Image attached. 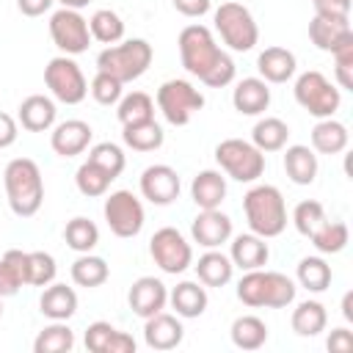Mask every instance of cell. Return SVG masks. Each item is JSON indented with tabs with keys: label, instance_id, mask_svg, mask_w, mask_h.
<instances>
[{
	"label": "cell",
	"instance_id": "26",
	"mask_svg": "<svg viewBox=\"0 0 353 353\" xmlns=\"http://www.w3.org/2000/svg\"><path fill=\"white\" fill-rule=\"evenodd\" d=\"M207 301H210V298H207V287H204L201 281H179V284L168 292L171 309L176 312V317H185V320L204 314Z\"/></svg>",
	"mask_w": 353,
	"mask_h": 353
},
{
	"label": "cell",
	"instance_id": "47",
	"mask_svg": "<svg viewBox=\"0 0 353 353\" xmlns=\"http://www.w3.org/2000/svg\"><path fill=\"white\" fill-rule=\"evenodd\" d=\"M331 55H334V74H336L339 88L350 91L353 88V33L345 41H339L331 50Z\"/></svg>",
	"mask_w": 353,
	"mask_h": 353
},
{
	"label": "cell",
	"instance_id": "4",
	"mask_svg": "<svg viewBox=\"0 0 353 353\" xmlns=\"http://www.w3.org/2000/svg\"><path fill=\"white\" fill-rule=\"evenodd\" d=\"M243 212L248 229L265 240L279 237L287 229V204L276 185H254L243 196Z\"/></svg>",
	"mask_w": 353,
	"mask_h": 353
},
{
	"label": "cell",
	"instance_id": "13",
	"mask_svg": "<svg viewBox=\"0 0 353 353\" xmlns=\"http://www.w3.org/2000/svg\"><path fill=\"white\" fill-rule=\"evenodd\" d=\"M50 36L63 55H80L91 44L88 19L74 8H58L50 17Z\"/></svg>",
	"mask_w": 353,
	"mask_h": 353
},
{
	"label": "cell",
	"instance_id": "39",
	"mask_svg": "<svg viewBox=\"0 0 353 353\" xmlns=\"http://www.w3.org/2000/svg\"><path fill=\"white\" fill-rule=\"evenodd\" d=\"M295 279L303 290L309 292H323L328 290L334 273H331V265L323 259V256H303L298 262V270H295Z\"/></svg>",
	"mask_w": 353,
	"mask_h": 353
},
{
	"label": "cell",
	"instance_id": "34",
	"mask_svg": "<svg viewBox=\"0 0 353 353\" xmlns=\"http://www.w3.org/2000/svg\"><path fill=\"white\" fill-rule=\"evenodd\" d=\"M72 281L77 284V287H88V290H94V287H102L105 281H108V276H110V268H108V262L102 259V256H97V254H80L74 262H72Z\"/></svg>",
	"mask_w": 353,
	"mask_h": 353
},
{
	"label": "cell",
	"instance_id": "7",
	"mask_svg": "<svg viewBox=\"0 0 353 353\" xmlns=\"http://www.w3.org/2000/svg\"><path fill=\"white\" fill-rule=\"evenodd\" d=\"M292 94H295V102L314 119H331L342 105L339 88L317 69H309V72L298 74Z\"/></svg>",
	"mask_w": 353,
	"mask_h": 353
},
{
	"label": "cell",
	"instance_id": "35",
	"mask_svg": "<svg viewBox=\"0 0 353 353\" xmlns=\"http://www.w3.org/2000/svg\"><path fill=\"white\" fill-rule=\"evenodd\" d=\"M232 342L240 350H259L268 342V325L256 314H243L232 323Z\"/></svg>",
	"mask_w": 353,
	"mask_h": 353
},
{
	"label": "cell",
	"instance_id": "10",
	"mask_svg": "<svg viewBox=\"0 0 353 353\" xmlns=\"http://www.w3.org/2000/svg\"><path fill=\"white\" fill-rule=\"evenodd\" d=\"M44 83H47L50 94L63 105H80L88 94L85 74L72 55H55L44 66Z\"/></svg>",
	"mask_w": 353,
	"mask_h": 353
},
{
	"label": "cell",
	"instance_id": "45",
	"mask_svg": "<svg viewBox=\"0 0 353 353\" xmlns=\"http://www.w3.org/2000/svg\"><path fill=\"white\" fill-rule=\"evenodd\" d=\"M325 221H328V218H325V210H323V204L314 201V199H306V201L295 204V210H292V223H295V229H298L303 237H312Z\"/></svg>",
	"mask_w": 353,
	"mask_h": 353
},
{
	"label": "cell",
	"instance_id": "30",
	"mask_svg": "<svg viewBox=\"0 0 353 353\" xmlns=\"http://www.w3.org/2000/svg\"><path fill=\"white\" fill-rule=\"evenodd\" d=\"M28 284V251L8 248L0 256V298H11Z\"/></svg>",
	"mask_w": 353,
	"mask_h": 353
},
{
	"label": "cell",
	"instance_id": "17",
	"mask_svg": "<svg viewBox=\"0 0 353 353\" xmlns=\"http://www.w3.org/2000/svg\"><path fill=\"white\" fill-rule=\"evenodd\" d=\"M127 301H130V309L138 314V317H152V314H157V312H163L165 309V303H168V290H165V284L160 281V279H154V276H141V279H135L132 281V287H130V292H127Z\"/></svg>",
	"mask_w": 353,
	"mask_h": 353
},
{
	"label": "cell",
	"instance_id": "29",
	"mask_svg": "<svg viewBox=\"0 0 353 353\" xmlns=\"http://www.w3.org/2000/svg\"><path fill=\"white\" fill-rule=\"evenodd\" d=\"M317 154L314 149L303 146V143H292L284 149V171L295 185H312L317 179Z\"/></svg>",
	"mask_w": 353,
	"mask_h": 353
},
{
	"label": "cell",
	"instance_id": "52",
	"mask_svg": "<svg viewBox=\"0 0 353 353\" xmlns=\"http://www.w3.org/2000/svg\"><path fill=\"white\" fill-rule=\"evenodd\" d=\"M312 6H314V14H342V17H350V0H317Z\"/></svg>",
	"mask_w": 353,
	"mask_h": 353
},
{
	"label": "cell",
	"instance_id": "57",
	"mask_svg": "<svg viewBox=\"0 0 353 353\" xmlns=\"http://www.w3.org/2000/svg\"><path fill=\"white\" fill-rule=\"evenodd\" d=\"M312 3H317V0H312Z\"/></svg>",
	"mask_w": 353,
	"mask_h": 353
},
{
	"label": "cell",
	"instance_id": "51",
	"mask_svg": "<svg viewBox=\"0 0 353 353\" xmlns=\"http://www.w3.org/2000/svg\"><path fill=\"white\" fill-rule=\"evenodd\" d=\"M174 8L182 14V17H204L210 11V0H174Z\"/></svg>",
	"mask_w": 353,
	"mask_h": 353
},
{
	"label": "cell",
	"instance_id": "8",
	"mask_svg": "<svg viewBox=\"0 0 353 353\" xmlns=\"http://www.w3.org/2000/svg\"><path fill=\"white\" fill-rule=\"evenodd\" d=\"M204 108V94L188 80H165L157 88V110L174 127H185Z\"/></svg>",
	"mask_w": 353,
	"mask_h": 353
},
{
	"label": "cell",
	"instance_id": "49",
	"mask_svg": "<svg viewBox=\"0 0 353 353\" xmlns=\"http://www.w3.org/2000/svg\"><path fill=\"white\" fill-rule=\"evenodd\" d=\"M325 345H328L331 353H350V350H353V334H350L345 325H342V328H334Z\"/></svg>",
	"mask_w": 353,
	"mask_h": 353
},
{
	"label": "cell",
	"instance_id": "23",
	"mask_svg": "<svg viewBox=\"0 0 353 353\" xmlns=\"http://www.w3.org/2000/svg\"><path fill=\"white\" fill-rule=\"evenodd\" d=\"M190 199L199 210H218L226 199V176L215 168H204L190 182Z\"/></svg>",
	"mask_w": 353,
	"mask_h": 353
},
{
	"label": "cell",
	"instance_id": "54",
	"mask_svg": "<svg viewBox=\"0 0 353 353\" xmlns=\"http://www.w3.org/2000/svg\"><path fill=\"white\" fill-rule=\"evenodd\" d=\"M342 317L347 323H353V292H345L342 295Z\"/></svg>",
	"mask_w": 353,
	"mask_h": 353
},
{
	"label": "cell",
	"instance_id": "14",
	"mask_svg": "<svg viewBox=\"0 0 353 353\" xmlns=\"http://www.w3.org/2000/svg\"><path fill=\"white\" fill-rule=\"evenodd\" d=\"M179 190H182L179 174L171 165L154 163V165L143 168V174H141V193H143L146 201H152L157 207H165V204L179 199Z\"/></svg>",
	"mask_w": 353,
	"mask_h": 353
},
{
	"label": "cell",
	"instance_id": "9",
	"mask_svg": "<svg viewBox=\"0 0 353 353\" xmlns=\"http://www.w3.org/2000/svg\"><path fill=\"white\" fill-rule=\"evenodd\" d=\"M218 165L237 182H256L265 171V154L243 138H226L215 146Z\"/></svg>",
	"mask_w": 353,
	"mask_h": 353
},
{
	"label": "cell",
	"instance_id": "56",
	"mask_svg": "<svg viewBox=\"0 0 353 353\" xmlns=\"http://www.w3.org/2000/svg\"><path fill=\"white\" fill-rule=\"evenodd\" d=\"M0 317H3V298H0Z\"/></svg>",
	"mask_w": 353,
	"mask_h": 353
},
{
	"label": "cell",
	"instance_id": "32",
	"mask_svg": "<svg viewBox=\"0 0 353 353\" xmlns=\"http://www.w3.org/2000/svg\"><path fill=\"white\" fill-rule=\"evenodd\" d=\"M290 141V127L279 116H265L254 124L251 130V143L265 154V152H281Z\"/></svg>",
	"mask_w": 353,
	"mask_h": 353
},
{
	"label": "cell",
	"instance_id": "15",
	"mask_svg": "<svg viewBox=\"0 0 353 353\" xmlns=\"http://www.w3.org/2000/svg\"><path fill=\"white\" fill-rule=\"evenodd\" d=\"M94 138V130L88 121L83 119H66L61 124L52 127L50 132V146L58 157H74V154H83L88 149Z\"/></svg>",
	"mask_w": 353,
	"mask_h": 353
},
{
	"label": "cell",
	"instance_id": "3",
	"mask_svg": "<svg viewBox=\"0 0 353 353\" xmlns=\"http://www.w3.org/2000/svg\"><path fill=\"white\" fill-rule=\"evenodd\" d=\"M295 281L279 270H245L237 281V298L251 309H284L295 301Z\"/></svg>",
	"mask_w": 353,
	"mask_h": 353
},
{
	"label": "cell",
	"instance_id": "18",
	"mask_svg": "<svg viewBox=\"0 0 353 353\" xmlns=\"http://www.w3.org/2000/svg\"><path fill=\"white\" fill-rule=\"evenodd\" d=\"M182 336H185V328L176 314L157 312L143 323V339L152 350H174L182 345Z\"/></svg>",
	"mask_w": 353,
	"mask_h": 353
},
{
	"label": "cell",
	"instance_id": "40",
	"mask_svg": "<svg viewBox=\"0 0 353 353\" xmlns=\"http://www.w3.org/2000/svg\"><path fill=\"white\" fill-rule=\"evenodd\" d=\"M88 30H91V39H97V41H102V44H119L121 39H124V22H121V17L116 14V11H110V8H99V11H94L91 14V19H88Z\"/></svg>",
	"mask_w": 353,
	"mask_h": 353
},
{
	"label": "cell",
	"instance_id": "36",
	"mask_svg": "<svg viewBox=\"0 0 353 353\" xmlns=\"http://www.w3.org/2000/svg\"><path fill=\"white\" fill-rule=\"evenodd\" d=\"M121 141L132 152H154V149L163 146L165 135H163V127L154 119H149V121H141V124H127L124 132H121Z\"/></svg>",
	"mask_w": 353,
	"mask_h": 353
},
{
	"label": "cell",
	"instance_id": "50",
	"mask_svg": "<svg viewBox=\"0 0 353 353\" xmlns=\"http://www.w3.org/2000/svg\"><path fill=\"white\" fill-rule=\"evenodd\" d=\"M19 135V127H17V119L3 113L0 110V149H8Z\"/></svg>",
	"mask_w": 353,
	"mask_h": 353
},
{
	"label": "cell",
	"instance_id": "55",
	"mask_svg": "<svg viewBox=\"0 0 353 353\" xmlns=\"http://www.w3.org/2000/svg\"><path fill=\"white\" fill-rule=\"evenodd\" d=\"M55 3H61V8H74V11H80V8H85L91 0H55Z\"/></svg>",
	"mask_w": 353,
	"mask_h": 353
},
{
	"label": "cell",
	"instance_id": "46",
	"mask_svg": "<svg viewBox=\"0 0 353 353\" xmlns=\"http://www.w3.org/2000/svg\"><path fill=\"white\" fill-rule=\"evenodd\" d=\"M58 265L55 256L47 251H28V284L30 287H47L55 281Z\"/></svg>",
	"mask_w": 353,
	"mask_h": 353
},
{
	"label": "cell",
	"instance_id": "43",
	"mask_svg": "<svg viewBox=\"0 0 353 353\" xmlns=\"http://www.w3.org/2000/svg\"><path fill=\"white\" fill-rule=\"evenodd\" d=\"M110 182H113V176L105 174V171H102L99 165H94L91 160H85V163L77 168V174H74V185H77V190H80L83 196H88V199L105 196L108 188H110Z\"/></svg>",
	"mask_w": 353,
	"mask_h": 353
},
{
	"label": "cell",
	"instance_id": "44",
	"mask_svg": "<svg viewBox=\"0 0 353 353\" xmlns=\"http://www.w3.org/2000/svg\"><path fill=\"white\" fill-rule=\"evenodd\" d=\"M88 160H91L94 165H99L105 174H110L113 179H116V176L124 171V165H127V157H124L121 146H119V143H110V141L94 143V146L88 149Z\"/></svg>",
	"mask_w": 353,
	"mask_h": 353
},
{
	"label": "cell",
	"instance_id": "27",
	"mask_svg": "<svg viewBox=\"0 0 353 353\" xmlns=\"http://www.w3.org/2000/svg\"><path fill=\"white\" fill-rule=\"evenodd\" d=\"M350 143V132L342 121L331 119H317V124L312 127V149L320 154H342Z\"/></svg>",
	"mask_w": 353,
	"mask_h": 353
},
{
	"label": "cell",
	"instance_id": "22",
	"mask_svg": "<svg viewBox=\"0 0 353 353\" xmlns=\"http://www.w3.org/2000/svg\"><path fill=\"white\" fill-rule=\"evenodd\" d=\"M232 105L243 116H259L270 105V88L262 77H243L232 91Z\"/></svg>",
	"mask_w": 353,
	"mask_h": 353
},
{
	"label": "cell",
	"instance_id": "25",
	"mask_svg": "<svg viewBox=\"0 0 353 353\" xmlns=\"http://www.w3.org/2000/svg\"><path fill=\"white\" fill-rule=\"evenodd\" d=\"M256 69L265 83H287L292 80L298 61L287 47H265L256 58Z\"/></svg>",
	"mask_w": 353,
	"mask_h": 353
},
{
	"label": "cell",
	"instance_id": "28",
	"mask_svg": "<svg viewBox=\"0 0 353 353\" xmlns=\"http://www.w3.org/2000/svg\"><path fill=\"white\" fill-rule=\"evenodd\" d=\"M39 312L47 320H69L77 312V292L66 284H47L39 298Z\"/></svg>",
	"mask_w": 353,
	"mask_h": 353
},
{
	"label": "cell",
	"instance_id": "5",
	"mask_svg": "<svg viewBox=\"0 0 353 353\" xmlns=\"http://www.w3.org/2000/svg\"><path fill=\"white\" fill-rule=\"evenodd\" d=\"M154 50L146 39H127L121 44H110L97 55V72L116 77L121 85L138 80L152 66Z\"/></svg>",
	"mask_w": 353,
	"mask_h": 353
},
{
	"label": "cell",
	"instance_id": "1",
	"mask_svg": "<svg viewBox=\"0 0 353 353\" xmlns=\"http://www.w3.org/2000/svg\"><path fill=\"white\" fill-rule=\"evenodd\" d=\"M179 61L182 66L199 77L210 88H223L234 80L237 66L229 52L215 44V36L207 25H188L179 30Z\"/></svg>",
	"mask_w": 353,
	"mask_h": 353
},
{
	"label": "cell",
	"instance_id": "33",
	"mask_svg": "<svg viewBox=\"0 0 353 353\" xmlns=\"http://www.w3.org/2000/svg\"><path fill=\"white\" fill-rule=\"evenodd\" d=\"M290 323H292V331L298 336H317L328 325V312H325V306L320 301H301L292 309Z\"/></svg>",
	"mask_w": 353,
	"mask_h": 353
},
{
	"label": "cell",
	"instance_id": "37",
	"mask_svg": "<svg viewBox=\"0 0 353 353\" xmlns=\"http://www.w3.org/2000/svg\"><path fill=\"white\" fill-rule=\"evenodd\" d=\"M72 347H74V331L66 325V320H52L33 339L36 353H69Z\"/></svg>",
	"mask_w": 353,
	"mask_h": 353
},
{
	"label": "cell",
	"instance_id": "16",
	"mask_svg": "<svg viewBox=\"0 0 353 353\" xmlns=\"http://www.w3.org/2000/svg\"><path fill=\"white\" fill-rule=\"evenodd\" d=\"M190 237L201 248H218L232 240V218L221 210H201L190 223Z\"/></svg>",
	"mask_w": 353,
	"mask_h": 353
},
{
	"label": "cell",
	"instance_id": "19",
	"mask_svg": "<svg viewBox=\"0 0 353 353\" xmlns=\"http://www.w3.org/2000/svg\"><path fill=\"white\" fill-rule=\"evenodd\" d=\"M350 33H353L350 17H342V14H314L309 22V39L323 52H331Z\"/></svg>",
	"mask_w": 353,
	"mask_h": 353
},
{
	"label": "cell",
	"instance_id": "41",
	"mask_svg": "<svg viewBox=\"0 0 353 353\" xmlns=\"http://www.w3.org/2000/svg\"><path fill=\"white\" fill-rule=\"evenodd\" d=\"M63 240H66V245H69L72 251L88 254V251H94V245L99 243V229H97V223H94L91 218L77 215V218H72V221L66 223Z\"/></svg>",
	"mask_w": 353,
	"mask_h": 353
},
{
	"label": "cell",
	"instance_id": "11",
	"mask_svg": "<svg viewBox=\"0 0 353 353\" xmlns=\"http://www.w3.org/2000/svg\"><path fill=\"white\" fill-rule=\"evenodd\" d=\"M102 215L108 221V229L116 237H135V234H141L143 221H146L143 204H141V199L132 190H113L105 199V204H102Z\"/></svg>",
	"mask_w": 353,
	"mask_h": 353
},
{
	"label": "cell",
	"instance_id": "21",
	"mask_svg": "<svg viewBox=\"0 0 353 353\" xmlns=\"http://www.w3.org/2000/svg\"><path fill=\"white\" fill-rule=\"evenodd\" d=\"M55 116H58V108L44 94H30L17 108V121L28 132H47V130H52L55 127Z\"/></svg>",
	"mask_w": 353,
	"mask_h": 353
},
{
	"label": "cell",
	"instance_id": "31",
	"mask_svg": "<svg viewBox=\"0 0 353 353\" xmlns=\"http://www.w3.org/2000/svg\"><path fill=\"white\" fill-rule=\"evenodd\" d=\"M193 268H196V276L204 287H223L232 281V273H234L232 259L215 248H207V254H201Z\"/></svg>",
	"mask_w": 353,
	"mask_h": 353
},
{
	"label": "cell",
	"instance_id": "2",
	"mask_svg": "<svg viewBox=\"0 0 353 353\" xmlns=\"http://www.w3.org/2000/svg\"><path fill=\"white\" fill-rule=\"evenodd\" d=\"M3 185H6V199L14 215L30 218L41 210L44 179H41L39 165L30 157H14L3 168Z\"/></svg>",
	"mask_w": 353,
	"mask_h": 353
},
{
	"label": "cell",
	"instance_id": "38",
	"mask_svg": "<svg viewBox=\"0 0 353 353\" xmlns=\"http://www.w3.org/2000/svg\"><path fill=\"white\" fill-rule=\"evenodd\" d=\"M116 116H119L121 127L149 121V119H154V99L143 91H130L116 102Z\"/></svg>",
	"mask_w": 353,
	"mask_h": 353
},
{
	"label": "cell",
	"instance_id": "24",
	"mask_svg": "<svg viewBox=\"0 0 353 353\" xmlns=\"http://www.w3.org/2000/svg\"><path fill=\"white\" fill-rule=\"evenodd\" d=\"M268 256H270V248L265 243V237L248 232V234H237L232 240V248H229V259L234 268L240 270H256V268H265L268 265Z\"/></svg>",
	"mask_w": 353,
	"mask_h": 353
},
{
	"label": "cell",
	"instance_id": "6",
	"mask_svg": "<svg viewBox=\"0 0 353 353\" xmlns=\"http://www.w3.org/2000/svg\"><path fill=\"white\" fill-rule=\"evenodd\" d=\"M212 22H215V30L221 33V41L234 52H248L259 41L256 19L243 3H234V0L221 3L212 14Z\"/></svg>",
	"mask_w": 353,
	"mask_h": 353
},
{
	"label": "cell",
	"instance_id": "12",
	"mask_svg": "<svg viewBox=\"0 0 353 353\" xmlns=\"http://www.w3.org/2000/svg\"><path fill=\"white\" fill-rule=\"evenodd\" d=\"M149 254L154 259V265L163 270V273H185L190 265H193V248L190 243L185 240L182 232H176L174 226H163L152 234L149 240Z\"/></svg>",
	"mask_w": 353,
	"mask_h": 353
},
{
	"label": "cell",
	"instance_id": "20",
	"mask_svg": "<svg viewBox=\"0 0 353 353\" xmlns=\"http://www.w3.org/2000/svg\"><path fill=\"white\" fill-rule=\"evenodd\" d=\"M85 347L91 353H135V339L116 325L97 320L85 328Z\"/></svg>",
	"mask_w": 353,
	"mask_h": 353
},
{
	"label": "cell",
	"instance_id": "53",
	"mask_svg": "<svg viewBox=\"0 0 353 353\" xmlns=\"http://www.w3.org/2000/svg\"><path fill=\"white\" fill-rule=\"evenodd\" d=\"M55 0H17V8L25 14V17H41L52 8Z\"/></svg>",
	"mask_w": 353,
	"mask_h": 353
},
{
	"label": "cell",
	"instance_id": "42",
	"mask_svg": "<svg viewBox=\"0 0 353 353\" xmlns=\"http://www.w3.org/2000/svg\"><path fill=\"white\" fill-rule=\"evenodd\" d=\"M309 240L320 254H339L350 243V229L345 221H325Z\"/></svg>",
	"mask_w": 353,
	"mask_h": 353
},
{
	"label": "cell",
	"instance_id": "48",
	"mask_svg": "<svg viewBox=\"0 0 353 353\" xmlns=\"http://www.w3.org/2000/svg\"><path fill=\"white\" fill-rule=\"evenodd\" d=\"M88 91H91V97L99 102V105H116L119 99H121V83L116 80V77H110V74H105V72H97L94 74V80H91V85H88Z\"/></svg>",
	"mask_w": 353,
	"mask_h": 353
}]
</instances>
